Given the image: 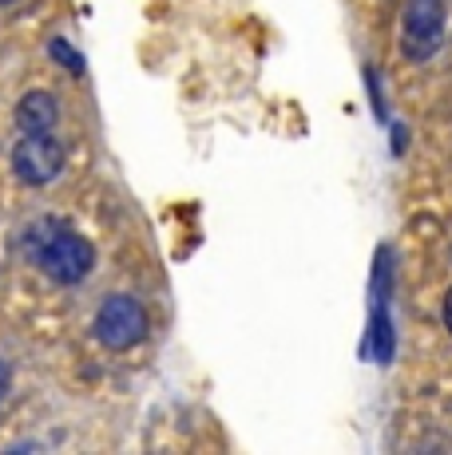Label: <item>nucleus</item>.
Listing matches in <instances>:
<instances>
[{
	"label": "nucleus",
	"instance_id": "obj_8",
	"mask_svg": "<svg viewBox=\"0 0 452 455\" xmlns=\"http://www.w3.org/2000/svg\"><path fill=\"white\" fill-rule=\"evenodd\" d=\"M440 317H445V329L452 332V290L445 293V309H440Z\"/></svg>",
	"mask_w": 452,
	"mask_h": 455
},
{
	"label": "nucleus",
	"instance_id": "obj_3",
	"mask_svg": "<svg viewBox=\"0 0 452 455\" xmlns=\"http://www.w3.org/2000/svg\"><path fill=\"white\" fill-rule=\"evenodd\" d=\"M445 0H405L401 8V52L405 60L421 64V60L437 56L445 44Z\"/></svg>",
	"mask_w": 452,
	"mask_h": 455
},
{
	"label": "nucleus",
	"instance_id": "obj_5",
	"mask_svg": "<svg viewBox=\"0 0 452 455\" xmlns=\"http://www.w3.org/2000/svg\"><path fill=\"white\" fill-rule=\"evenodd\" d=\"M12 119H16V127H20L24 135H40V131L56 127L60 103H56V95H52V92H28V95H20Z\"/></svg>",
	"mask_w": 452,
	"mask_h": 455
},
{
	"label": "nucleus",
	"instance_id": "obj_9",
	"mask_svg": "<svg viewBox=\"0 0 452 455\" xmlns=\"http://www.w3.org/2000/svg\"><path fill=\"white\" fill-rule=\"evenodd\" d=\"M0 4H16V0H0Z\"/></svg>",
	"mask_w": 452,
	"mask_h": 455
},
{
	"label": "nucleus",
	"instance_id": "obj_4",
	"mask_svg": "<svg viewBox=\"0 0 452 455\" xmlns=\"http://www.w3.org/2000/svg\"><path fill=\"white\" fill-rule=\"evenodd\" d=\"M12 171L20 182L28 187H44L60 171H64V143L52 139V131H40V135H24L20 143L12 147Z\"/></svg>",
	"mask_w": 452,
	"mask_h": 455
},
{
	"label": "nucleus",
	"instance_id": "obj_2",
	"mask_svg": "<svg viewBox=\"0 0 452 455\" xmlns=\"http://www.w3.org/2000/svg\"><path fill=\"white\" fill-rule=\"evenodd\" d=\"M92 329H95V340H100L103 348L124 353V348H135L139 340L147 337L151 321H147V309L135 301V297L111 293L108 301L100 305V313H95V325Z\"/></svg>",
	"mask_w": 452,
	"mask_h": 455
},
{
	"label": "nucleus",
	"instance_id": "obj_1",
	"mask_svg": "<svg viewBox=\"0 0 452 455\" xmlns=\"http://www.w3.org/2000/svg\"><path fill=\"white\" fill-rule=\"evenodd\" d=\"M24 250L28 258L40 266V274L56 285H76L92 274L95 266V250L84 234L68 230L56 218H40L24 230Z\"/></svg>",
	"mask_w": 452,
	"mask_h": 455
},
{
	"label": "nucleus",
	"instance_id": "obj_7",
	"mask_svg": "<svg viewBox=\"0 0 452 455\" xmlns=\"http://www.w3.org/2000/svg\"><path fill=\"white\" fill-rule=\"evenodd\" d=\"M8 388H12V369H8V361H0V404L8 400Z\"/></svg>",
	"mask_w": 452,
	"mask_h": 455
},
{
	"label": "nucleus",
	"instance_id": "obj_6",
	"mask_svg": "<svg viewBox=\"0 0 452 455\" xmlns=\"http://www.w3.org/2000/svg\"><path fill=\"white\" fill-rule=\"evenodd\" d=\"M48 52H52V60H56V64H64L72 76H84V60L76 56L72 44H68V40H52V44H48Z\"/></svg>",
	"mask_w": 452,
	"mask_h": 455
}]
</instances>
